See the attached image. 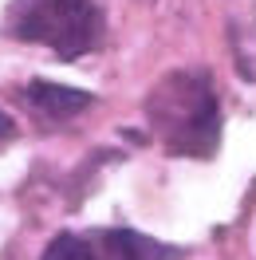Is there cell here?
<instances>
[{
    "mask_svg": "<svg viewBox=\"0 0 256 260\" xmlns=\"http://www.w3.org/2000/svg\"><path fill=\"white\" fill-rule=\"evenodd\" d=\"M158 142L177 158H213L221 146V107L201 71H170L146 99Z\"/></svg>",
    "mask_w": 256,
    "mask_h": 260,
    "instance_id": "obj_1",
    "label": "cell"
},
{
    "mask_svg": "<svg viewBox=\"0 0 256 260\" xmlns=\"http://www.w3.org/2000/svg\"><path fill=\"white\" fill-rule=\"evenodd\" d=\"M8 32L24 44L51 48L59 59H79L103 44V8L95 0H16Z\"/></svg>",
    "mask_w": 256,
    "mask_h": 260,
    "instance_id": "obj_2",
    "label": "cell"
},
{
    "mask_svg": "<svg viewBox=\"0 0 256 260\" xmlns=\"http://www.w3.org/2000/svg\"><path fill=\"white\" fill-rule=\"evenodd\" d=\"M91 260H181V248L162 244L134 229H103L87 237Z\"/></svg>",
    "mask_w": 256,
    "mask_h": 260,
    "instance_id": "obj_3",
    "label": "cell"
},
{
    "mask_svg": "<svg viewBox=\"0 0 256 260\" xmlns=\"http://www.w3.org/2000/svg\"><path fill=\"white\" fill-rule=\"evenodd\" d=\"M28 103L36 107V114H44L51 122H67L83 114L95 95L91 91H79V87H63V83H51V79H32L28 83Z\"/></svg>",
    "mask_w": 256,
    "mask_h": 260,
    "instance_id": "obj_4",
    "label": "cell"
},
{
    "mask_svg": "<svg viewBox=\"0 0 256 260\" xmlns=\"http://www.w3.org/2000/svg\"><path fill=\"white\" fill-rule=\"evenodd\" d=\"M40 260H91V244H87V237L59 233V237H51V244L44 248Z\"/></svg>",
    "mask_w": 256,
    "mask_h": 260,
    "instance_id": "obj_5",
    "label": "cell"
},
{
    "mask_svg": "<svg viewBox=\"0 0 256 260\" xmlns=\"http://www.w3.org/2000/svg\"><path fill=\"white\" fill-rule=\"evenodd\" d=\"M12 138H16V122H12V118H8V114L0 111V146H8V142H12Z\"/></svg>",
    "mask_w": 256,
    "mask_h": 260,
    "instance_id": "obj_6",
    "label": "cell"
}]
</instances>
